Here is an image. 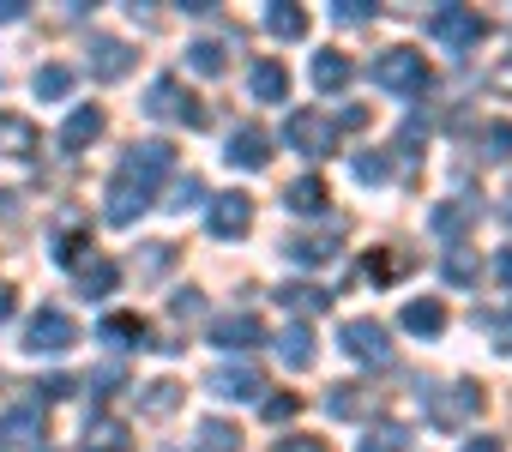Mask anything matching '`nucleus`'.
<instances>
[{"label": "nucleus", "mask_w": 512, "mask_h": 452, "mask_svg": "<svg viewBox=\"0 0 512 452\" xmlns=\"http://www.w3.org/2000/svg\"><path fill=\"white\" fill-rule=\"evenodd\" d=\"M374 85L380 91H392V97H422L428 91V55H416V49H380L374 55Z\"/></svg>", "instance_id": "1"}, {"label": "nucleus", "mask_w": 512, "mask_h": 452, "mask_svg": "<svg viewBox=\"0 0 512 452\" xmlns=\"http://www.w3.org/2000/svg\"><path fill=\"white\" fill-rule=\"evenodd\" d=\"M145 115H151V121H181V127H193V133L211 127V109H205L199 97H187L175 73L151 79V91H145Z\"/></svg>", "instance_id": "2"}, {"label": "nucleus", "mask_w": 512, "mask_h": 452, "mask_svg": "<svg viewBox=\"0 0 512 452\" xmlns=\"http://www.w3.org/2000/svg\"><path fill=\"white\" fill-rule=\"evenodd\" d=\"M428 37L446 49V55H470L482 37H488V19L476 7H434L428 13Z\"/></svg>", "instance_id": "3"}, {"label": "nucleus", "mask_w": 512, "mask_h": 452, "mask_svg": "<svg viewBox=\"0 0 512 452\" xmlns=\"http://www.w3.org/2000/svg\"><path fill=\"white\" fill-rule=\"evenodd\" d=\"M284 145L302 151V157H332L338 127H332V115H320V109H290V115H284Z\"/></svg>", "instance_id": "4"}, {"label": "nucleus", "mask_w": 512, "mask_h": 452, "mask_svg": "<svg viewBox=\"0 0 512 452\" xmlns=\"http://www.w3.org/2000/svg\"><path fill=\"white\" fill-rule=\"evenodd\" d=\"M73 344H79L73 314H61V308H37V314L25 320V350H31V356H67Z\"/></svg>", "instance_id": "5"}, {"label": "nucleus", "mask_w": 512, "mask_h": 452, "mask_svg": "<svg viewBox=\"0 0 512 452\" xmlns=\"http://www.w3.org/2000/svg\"><path fill=\"white\" fill-rule=\"evenodd\" d=\"M338 344H344L362 368H392V332H386L380 320H368V314H362V320H344V326H338Z\"/></svg>", "instance_id": "6"}, {"label": "nucleus", "mask_w": 512, "mask_h": 452, "mask_svg": "<svg viewBox=\"0 0 512 452\" xmlns=\"http://www.w3.org/2000/svg\"><path fill=\"white\" fill-rule=\"evenodd\" d=\"M205 386H211V398H223V404H253L266 392V374L253 368L247 356H235V362H217L211 374H205Z\"/></svg>", "instance_id": "7"}, {"label": "nucleus", "mask_w": 512, "mask_h": 452, "mask_svg": "<svg viewBox=\"0 0 512 452\" xmlns=\"http://www.w3.org/2000/svg\"><path fill=\"white\" fill-rule=\"evenodd\" d=\"M488 404V392L476 386V380H458V386H446V392H434V386H422V410L440 422V428H458L470 410H482Z\"/></svg>", "instance_id": "8"}, {"label": "nucleus", "mask_w": 512, "mask_h": 452, "mask_svg": "<svg viewBox=\"0 0 512 452\" xmlns=\"http://www.w3.org/2000/svg\"><path fill=\"white\" fill-rule=\"evenodd\" d=\"M121 175H127L133 187L151 193L163 175H175V145H169V139H145V145H133V151L121 157Z\"/></svg>", "instance_id": "9"}, {"label": "nucleus", "mask_w": 512, "mask_h": 452, "mask_svg": "<svg viewBox=\"0 0 512 452\" xmlns=\"http://www.w3.org/2000/svg\"><path fill=\"white\" fill-rule=\"evenodd\" d=\"M205 223H211L217 242H241L253 230V199L247 193H211L205 199Z\"/></svg>", "instance_id": "10"}, {"label": "nucleus", "mask_w": 512, "mask_h": 452, "mask_svg": "<svg viewBox=\"0 0 512 452\" xmlns=\"http://www.w3.org/2000/svg\"><path fill=\"white\" fill-rule=\"evenodd\" d=\"M223 157H229V169H247V175H260V169L272 163V133L247 121V127H235V133H229Z\"/></svg>", "instance_id": "11"}, {"label": "nucleus", "mask_w": 512, "mask_h": 452, "mask_svg": "<svg viewBox=\"0 0 512 452\" xmlns=\"http://www.w3.org/2000/svg\"><path fill=\"white\" fill-rule=\"evenodd\" d=\"M145 205H151V193H145V187H133L127 175H115V181H109V193H103V217L115 223V230L139 223V217H145Z\"/></svg>", "instance_id": "12"}, {"label": "nucleus", "mask_w": 512, "mask_h": 452, "mask_svg": "<svg viewBox=\"0 0 512 452\" xmlns=\"http://www.w3.org/2000/svg\"><path fill=\"white\" fill-rule=\"evenodd\" d=\"M326 410H332V422H368V416L380 410V392H374V386L344 380V386H332V392H326Z\"/></svg>", "instance_id": "13"}, {"label": "nucleus", "mask_w": 512, "mask_h": 452, "mask_svg": "<svg viewBox=\"0 0 512 452\" xmlns=\"http://www.w3.org/2000/svg\"><path fill=\"white\" fill-rule=\"evenodd\" d=\"M470 223H476V199H440V205L428 211V230H434L446 248H458V242H464Z\"/></svg>", "instance_id": "14"}, {"label": "nucleus", "mask_w": 512, "mask_h": 452, "mask_svg": "<svg viewBox=\"0 0 512 452\" xmlns=\"http://www.w3.org/2000/svg\"><path fill=\"white\" fill-rule=\"evenodd\" d=\"M127 73H133V43H121V37H91V79L115 85V79H127Z\"/></svg>", "instance_id": "15"}, {"label": "nucleus", "mask_w": 512, "mask_h": 452, "mask_svg": "<svg viewBox=\"0 0 512 452\" xmlns=\"http://www.w3.org/2000/svg\"><path fill=\"white\" fill-rule=\"evenodd\" d=\"M0 151H7V157H19V163H31V157L43 151V133H37V121H25V115H13V109H0Z\"/></svg>", "instance_id": "16"}, {"label": "nucleus", "mask_w": 512, "mask_h": 452, "mask_svg": "<svg viewBox=\"0 0 512 452\" xmlns=\"http://www.w3.org/2000/svg\"><path fill=\"white\" fill-rule=\"evenodd\" d=\"M103 127H109V121H103V109H97V103H79V109L67 115V127H61V151H67V157H79L85 145H97V139H103Z\"/></svg>", "instance_id": "17"}, {"label": "nucleus", "mask_w": 512, "mask_h": 452, "mask_svg": "<svg viewBox=\"0 0 512 452\" xmlns=\"http://www.w3.org/2000/svg\"><path fill=\"white\" fill-rule=\"evenodd\" d=\"M85 452H133V428H127L121 416L91 410V416H85Z\"/></svg>", "instance_id": "18"}, {"label": "nucleus", "mask_w": 512, "mask_h": 452, "mask_svg": "<svg viewBox=\"0 0 512 452\" xmlns=\"http://www.w3.org/2000/svg\"><path fill=\"white\" fill-rule=\"evenodd\" d=\"M260 338H266V326L253 320V314H217L211 320V344L217 350H253Z\"/></svg>", "instance_id": "19"}, {"label": "nucleus", "mask_w": 512, "mask_h": 452, "mask_svg": "<svg viewBox=\"0 0 512 452\" xmlns=\"http://www.w3.org/2000/svg\"><path fill=\"white\" fill-rule=\"evenodd\" d=\"M97 338L109 350H139V344H151V326H145V314H103L97 320Z\"/></svg>", "instance_id": "20"}, {"label": "nucleus", "mask_w": 512, "mask_h": 452, "mask_svg": "<svg viewBox=\"0 0 512 452\" xmlns=\"http://www.w3.org/2000/svg\"><path fill=\"white\" fill-rule=\"evenodd\" d=\"M247 91L260 97V103H290V67L284 61H253Z\"/></svg>", "instance_id": "21"}, {"label": "nucleus", "mask_w": 512, "mask_h": 452, "mask_svg": "<svg viewBox=\"0 0 512 452\" xmlns=\"http://www.w3.org/2000/svg\"><path fill=\"white\" fill-rule=\"evenodd\" d=\"M284 205H290L296 217H320V211L332 205V187H326L320 175H302V181H290V187H284Z\"/></svg>", "instance_id": "22"}, {"label": "nucleus", "mask_w": 512, "mask_h": 452, "mask_svg": "<svg viewBox=\"0 0 512 452\" xmlns=\"http://www.w3.org/2000/svg\"><path fill=\"white\" fill-rule=\"evenodd\" d=\"M73 223H79V217H67V230L55 236V248H49V254H55V266L85 272V266H91V230H73Z\"/></svg>", "instance_id": "23"}, {"label": "nucleus", "mask_w": 512, "mask_h": 452, "mask_svg": "<svg viewBox=\"0 0 512 452\" xmlns=\"http://www.w3.org/2000/svg\"><path fill=\"white\" fill-rule=\"evenodd\" d=\"M332 254H338V223H332L326 236H296V242H284V260H290V266H326Z\"/></svg>", "instance_id": "24"}, {"label": "nucleus", "mask_w": 512, "mask_h": 452, "mask_svg": "<svg viewBox=\"0 0 512 452\" xmlns=\"http://www.w3.org/2000/svg\"><path fill=\"white\" fill-rule=\"evenodd\" d=\"M266 31H272L278 43H302V37H308V13L290 7V0H272V7H266Z\"/></svg>", "instance_id": "25"}, {"label": "nucleus", "mask_w": 512, "mask_h": 452, "mask_svg": "<svg viewBox=\"0 0 512 452\" xmlns=\"http://www.w3.org/2000/svg\"><path fill=\"white\" fill-rule=\"evenodd\" d=\"M229 49H235V37H199V43L187 49V67H193V73H205V79H217V73L229 67V61H223Z\"/></svg>", "instance_id": "26"}, {"label": "nucleus", "mask_w": 512, "mask_h": 452, "mask_svg": "<svg viewBox=\"0 0 512 452\" xmlns=\"http://www.w3.org/2000/svg\"><path fill=\"white\" fill-rule=\"evenodd\" d=\"M398 320H404V332H416V338H440V332H446V308H440L434 296H428V302H404Z\"/></svg>", "instance_id": "27"}, {"label": "nucleus", "mask_w": 512, "mask_h": 452, "mask_svg": "<svg viewBox=\"0 0 512 452\" xmlns=\"http://www.w3.org/2000/svg\"><path fill=\"white\" fill-rule=\"evenodd\" d=\"M0 440H43V404H13L0 416Z\"/></svg>", "instance_id": "28"}, {"label": "nucleus", "mask_w": 512, "mask_h": 452, "mask_svg": "<svg viewBox=\"0 0 512 452\" xmlns=\"http://www.w3.org/2000/svg\"><path fill=\"white\" fill-rule=\"evenodd\" d=\"M440 278H446V284H458V290H470V284L482 278V260L458 242V248H446V254H440Z\"/></svg>", "instance_id": "29"}, {"label": "nucleus", "mask_w": 512, "mask_h": 452, "mask_svg": "<svg viewBox=\"0 0 512 452\" xmlns=\"http://www.w3.org/2000/svg\"><path fill=\"white\" fill-rule=\"evenodd\" d=\"M278 356H284V368H314V332L296 320V326H284V338H278Z\"/></svg>", "instance_id": "30"}, {"label": "nucleus", "mask_w": 512, "mask_h": 452, "mask_svg": "<svg viewBox=\"0 0 512 452\" xmlns=\"http://www.w3.org/2000/svg\"><path fill=\"white\" fill-rule=\"evenodd\" d=\"M356 79V67H350V55H338V49H326V55H314V85L320 91H344Z\"/></svg>", "instance_id": "31"}, {"label": "nucleus", "mask_w": 512, "mask_h": 452, "mask_svg": "<svg viewBox=\"0 0 512 452\" xmlns=\"http://www.w3.org/2000/svg\"><path fill=\"white\" fill-rule=\"evenodd\" d=\"M278 302H284L290 314H302V320H308V314H326V308H332V296H326L320 284H284V290H278Z\"/></svg>", "instance_id": "32"}, {"label": "nucleus", "mask_w": 512, "mask_h": 452, "mask_svg": "<svg viewBox=\"0 0 512 452\" xmlns=\"http://www.w3.org/2000/svg\"><path fill=\"white\" fill-rule=\"evenodd\" d=\"M193 452H241V434H235L229 422H217V416H205V422L193 428Z\"/></svg>", "instance_id": "33"}, {"label": "nucleus", "mask_w": 512, "mask_h": 452, "mask_svg": "<svg viewBox=\"0 0 512 452\" xmlns=\"http://www.w3.org/2000/svg\"><path fill=\"white\" fill-rule=\"evenodd\" d=\"M121 284V266L115 260H91L85 272H79V296H109Z\"/></svg>", "instance_id": "34"}, {"label": "nucleus", "mask_w": 512, "mask_h": 452, "mask_svg": "<svg viewBox=\"0 0 512 452\" xmlns=\"http://www.w3.org/2000/svg\"><path fill=\"white\" fill-rule=\"evenodd\" d=\"M356 452H410V428L404 422H380V428H368V440Z\"/></svg>", "instance_id": "35"}, {"label": "nucleus", "mask_w": 512, "mask_h": 452, "mask_svg": "<svg viewBox=\"0 0 512 452\" xmlns=\"http://www.w3.org/2000/svg\"><path fill=\"white\" fill-rule=\"evenodd\" d=\"M31 91H37L43 103H61V97L73 91V67H37V79H31Z\"/></svg>", "instance_id": "36"}, {"label": "nucleus", "mask_w": 512, "mask_h": 452, "mask_svg": "<svg viewBox=\"0 0 512 452\" xmlns=\"http://www.w3.org/2000/svg\"><path fill=\"white\" fill-rule=\"evenodd\" d=\"M350 169H356L362 187H386V181H392V157H386V151H356Z\"/></svg>", "instance_id": "37"}, {"label": "nucleus", "mask_w": 512, "mask_h": 452, "mask_svg": "<svg viewBox=\"0 0 512 452\" xmlns=\"http://www.w3.org/2000/svg\"><path fill=\"white\" fill-rule=\"evenodd\" d=\"M175 404H181V386H175V380H151V386H145V398H139V410H145V416H169Z\"/></svg>", "instance_id": "38"}, {"label": "nucleus", "mask_w": 512, "mask_h": 452, "mask_svg": "<svg viewBox=\"0 0 512 452\" xmlns=\"http://www.w3.org/2000/svg\"><path fill=\"white\" fill-rule=\"evenodd\" d=\"M380 7H374V0H332V19L338 25H368Z\"/></svg>", "instance_id": "39"}, {"label": "nucleus", "mask_w": 512, "mask_h": 452, "mask_svg": "<svg viewBox=\"0 0 512 452\" xmlns=\"http://www.w3.org/2000/svg\"><path fill=\"white\" fill-rule=\"evenodd\" d=\"M187 205H205V181H199V175H181V181H175L169 211H187Z\"/></svg>", "instance_id": "40"}, {"label": "nucleus", "mask_w": 512, "mask_h": 452, "mask_svg": "<svg viewBox=\"0 0 512 452\" xmlns=\"http://www.w3.org/2000/svg\"><path fill=\"white\" fill-rule=\"evenodd\" d=\"M121 380H127V374H121L115 362H103V368H91V374H85V392H91V398H103V392H109V386H121Z\"/></svg>", "instance_id": "41"}, {"label": "nucleus", "mask_w": 512, "mask_h": 452, "mask_svg": "<svg viewBox=\"0 0 512 452\" xmlns=\"http://www.w3.org/2000/svg\"><path fill=\"white\" fill-rule=\"evenodd\" d=\"M169 314H175V320H193V314H205V296H199V290H175V296H169Z\"/></svg>", "instance_id": "42"}, {"label": "nucleus", "mask_w": 512, "mask_h": 452, "mask_svg": "<svg viewBox=\"0 0 512 452\" xmlns=\"http://www.w3.org/2000/svg\"><path fill=\"white\" fill-rule=\"evenodd\" d=\"M31 392H37L31 404H55V398H67V392H73V380H67V374H49V380H37Z\"/></svg>", "instance_id": "43"}, {"label": "nucleus", "mask_w": 512, "mask_h": 452, "mask_svg": "<svg viewBox=\"0 0 512 452\" xmlns=\"http://www.w3.org/2000/svg\"><path fill=\"white\" fill-rule=\"evenodd\" d=\"M302 410V398L296 392H278V398H266V422H290Z\"/></svg>", "instance_id": "44"}, {"label": "nucleus", "mask_w": 512, "mask_h": 452, "mask_svg": "<svg viewBox=\"0 0 512 452\" xmlns=\"http://www.w3.org/2000/svg\"><path fill=\"white\" fill-rule=\"evenodd\" d=\"M272 452H332V446H326L320 434H284V440H278Z\"/></svg>", "instance_id": "45"}, {"label": "nucleus", "mask_w": 512, "mask_h": 452, "mask_svg": "<svg viewBox=\"0 0 512 452\" xmlns=\"http://www.w3.org/2000/svg\"><path fill=\"white\" fill-rule=\"evenodd\" d=\"M488 157H512V127H506V121L488 127Z\"/></svg>", "instance_id": "46"}, {"label": "nucleus", "mask_w": 512, "mask_h": 452, "mask_svg": "<svg viewBox=\"0 0 512 452\" xmlns=\"http://www.w3.org/2000/svg\"><path fill=\"white\" fill-rule=\"evenodd\" d=\"M488 91H500V97H512V61H500V67L488 73Z\"/></svg>", "instance_id": "47"}, {"label": "nucleus", "mask_w": 512, "mask_h": 452, "mask_svg": "<svg viewBox=\"0 0 512 452\" xmlns=\"http://www.w3.org/2000/svg\"><path fill=\"white\" fill-rule=\"evenodd\" d=\"M392 272H398V260H386V254H374V260H368V278H374V284H386Z\"/></svg>", "instance_id": "48"}, {"label": "nucleus", "mask_w": 512, "mask_h": 452, "mask_svg": "<svg viewBox=\"0 0 512 452\" xmlns=\"http://www.w3.org/2000/svg\"><path fill=\"white\" fill-rule=\"evenodd\" d=\"M25 19V0H0V25H19Z\"/></svg>", "instance_id": "49"}, {"label": "nucleus", "mask_w": 512, "mask_h": 452, "mask_svg": "<svg viewBox=\"0 0 512 452\" xmlns=\"http://www.w3.org/2000/svg\"><path fill=\"white\" fill-rule=\"evenodd\" d=\"M494 278H500V284L512 290V248H500V260H494Z\"/></svg>", "instance_id": "50"}, {"label": "nucleus", "mask_w": 512, "mask_h": 452, "mask_svg": "<svg viewBox=\"0 0 512 452\" xmlns=\"http://www.w3.org/2000/svg\"><path fill=\"white\" fill-rule=\"evenodd\" d=\"M464 452H500V440L494 434H476V440H464Z\"/></svg>", "instance_id": "51"}, {"label": "nucleus", "mask_w": 512, "mask_h": 452, "mask_svg": "<svg viewBox=\"0 0 512 452\" xmlns=\"http://www.w3.org/2000/svg\"><path fill=\"white\" fill-rule=\"evenodd\" d=\"M13 314V290H0V320H7Z\"/></svg>", "instance_id": "52"}, {"label": "nucleus", "mask_w": 512, "mask_h": 452, "mask_svg": "<svg viewBox=\"0 0 512 452\" xmlns=\"http://www.w3.org/2000/svg\"><path fill=\"white\" fill-rule=\"evenodd\" d=\"M13 199H19V193H0V217H13Z\"/></svg>", "instance_id": "53"}, {"label": "nucleus", "mask_w": 512, "mask_h": 452, "mask_svg": "<svg viewBox=\"0 0 512 452\" xmlns=\"http://www.w3.org/2000/svg\"><path fill=\"white\" fill-rule=\"evenodd\" d=\"M500 217H506V223H512V193H506V205H500Z\"/></svg>", "instance_id": "54"}, {"label": "nucleus", "mask_w": 512, "mask_h": 452, "mask_svg": "<svg viewBox=\"0 0 512 452\" xmlns=\"http://www.w3.org/2000/svg\"><path fill=\"white\" fill-rule=\"evenodd\" d=\"M37 452H55V446H37Z\"/></svg>", "instance_id": "55"}, {"label": "nucleus", "mask_w": 512, "mask_h": 452, "mask_svg": "<svg viewBox=\"0 0 512 452\" xmlns=\"http://www.w3.org/2000/svg\"><path fill=\"white\" fill-rule=\"evenodd\" d=\"M169 452H175V446H169Z\"/></svg>", "instance_id": "56"}]
</instances>
